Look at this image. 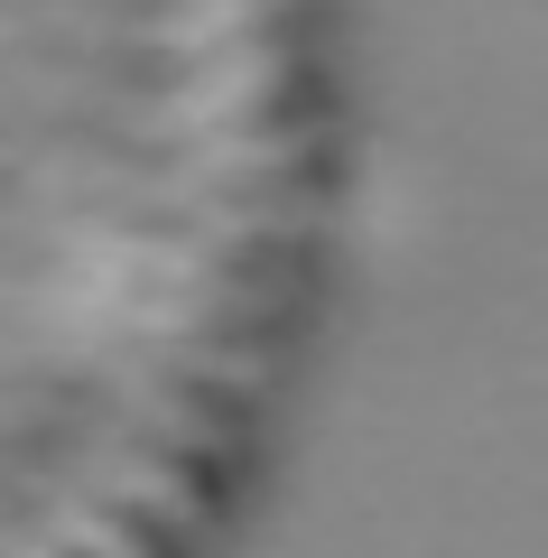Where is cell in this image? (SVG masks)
<instances>
[{"instance_id":"cell-6","label":"cell","mask_w":548,"mask_h":558,"mask_svg":"<svg viewBox=\"0 0 548 558\" xmlns=\"http://www.w3.org/2000/svg\"><path fill=\"white\" fill-rule=\"evenodd\" d=\"M260 10H279V0H176V10H158V20L139 28V38H149V47H168V57H205V47L242 38V28H252Z\"/></svg>"},{"instance_id":"cell-7","label":"cell","mask_w":548,"mask_h":558,"mask_svg":"<svg viewBox=\"0 0 548 558\" xmlns=\"http://www.w3.org/2000/svg\"><path fill=\"white\" fill-rule=\"evenodd\" d=\"M149 363H168V373H205V381H223V391H260V381H270V363H260V354H223V344H205V336L149 344Z\"/></svg>"},{"instance_id":"cell-2","label":"cell","mask_w":548,"mask_h":558,"mask_svg":"<svg viewBox=\"0 0 548 558\" xmlns=\"http://www.w3.org/2000/svg\"><path fill=\"white\" fill-rule=\"evenodd\" d=\"M279 94V47H233V57H215L205 75H186L176 94L149 102V131L168 140H196V131H223L233 112H252V102Z\"/></svg>"},{"instance_id":"cell-4","label":"cell","mask_w":548,"mask_h":558,"mask_svg":"<svg viewBox=\"0 0 548 558\" xmlns=\"http://www.w3.org/2000/svg\"><path fill=\"white\" fill-rule=\"evenodd\" d=\"M20 494L47 512V539H57L65 558H149V539L131 531V521L112 512V502H94V494H75L65 475H28L20 465Z\"/></svg>"},{"instance_id":"cell-5","label":"cell","mask_w":548,"mask_h":558,"mask_svg":"<svg viewBox=\"0 0 548 558\" xmlns=\"http://www.w3.org/2000/svg\"><path fill=\"white\" fill-rule=\"evenodd\" d=\"M297 159H307V131H196L168 196H196V186H223V178H270V168H297Z\"/></svg>"},{"instance_id":"cell-8","label":"cell","mask_w":548,"mask_h":558,"mask_svg":"<svg viewBox=\"0 0 548 558\" xmlns=\"http://www.w3.org/2000/svg\"><path fill=\"white\" fill-rule=\"evenodd\" d=\"M0 558H65L47 531H28V521H0Z\"/></svg>"},{"instance_id":"cell-1","label":"cell","mask_w":548,"mask_h":558,"mask_svg":"<svg viewBox=\"0 0 548 558\" xmlns=\"http://www.w3.org/2000/svg\"><path fill=\"white\" fill-rule=\"evenodd\" d=\"M57 242H65V260L75 270H94V279H139V289H186V299H215V307H233V317H270V289H242V279H223L215 270V252H205L196 233L186 242H158V233H112V223H57Z\"/></svg>"},{"instance_id":"cell-3","label":"cell","mask_w":548,"mask_h":558,"mask_svg":"<svg viewBox=\"0 0 548 558\" xmlns=\"http://www.w3.org/2000/svg\"><path fill=\"white\" fill-rule=\"evenodd\" d=\"M65 484H75V494H94V502H112V512H121V502H139V512L176 521V531H196V494H186L168 465H149V457H131L121 438H102V428L65 457Z\"/></svg>"}]
</instances>
